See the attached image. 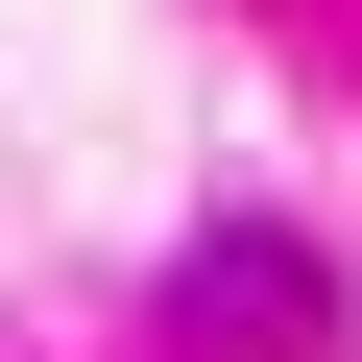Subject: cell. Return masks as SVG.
<instances>
[{
  "label": "cell",
  "mask_w": 362,
  "mask_h": 362,
  "mask_svg": "<svg viewBox=\"0 0 362 362\" xmlns=\"http://www.w3.org/2000/svg\"><path fill=\"white\" fill-rule=\"evenodd\" d=\"M194 338H314V266H290V242H242V266H194Z\"/></svg>",
  "instance_id": "obj_1"
}]
</instances>
